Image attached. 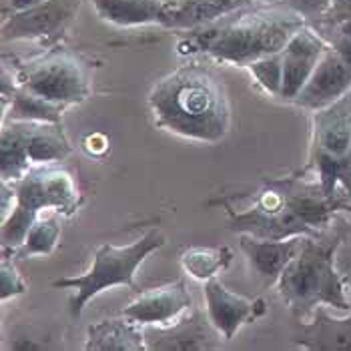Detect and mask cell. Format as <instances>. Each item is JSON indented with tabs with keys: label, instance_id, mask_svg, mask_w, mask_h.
<instances>
[{
	"label": "cell",
	"instance_id": "cell-9",
	"mask_svg": "<svg viewBox=\"0 0 351 351\" xmlns=\"http://www.w3.org/2000/svg\"><path fill=\"white\" fill-rule=\"evenodd\" d=\"M81 6L82 0H45L14 12L2 23V43L34 40L43 47H51L73 25Z\"/></svg>",
	"mask_w": 351,
	"mask_h": 351
},
{
	"label": "cell",
	"instance_id": "cell-11",
	"mask_svg": "<svg viewBox=\"0 0 351 351\" xmlns=\"http://www.w3.org/2000/svg\"><path fill=\"white\" fill-rule=\"evenodd\" d=\"M203 293H205V305H207L205 307L207 317L215 325L217 331L223 335L225 341L233 339L235 333L245 324L257 322L267 311V305L261 298L249 299L239 293H233L221 281H217L215 277L205 281Z\"/></svg>",
	"mask_w": 351,
	"mask_h": 351
},
{
	"label": "cell",
	"instance_id": "cell-20",
	"mask_svg": "<svg viewBox=\"0 0 351 351\" xmlns=\"http://www.w3.org/2000/svg\"><path fill=\"white\" fill-rule=\"evenodd\" d=\"M88 351H147L143 325L131 322L129 317L103 319L88 325L86 346Z\"/></svg>",
	"mask_w": 351,
	"mask_h": 351
},
{
	"label": "cell",
	"instance_id": "cell-10",
	"mask_svg": "<svg viewBox=\"0 0 351 351\" xmlns=\"http://www.w3.org/2000/svg\"><path fill=\"white\" fill-rule=\"evenodd\" d=\"M147 351H209L221 348V333L201 311L171 325H145Z\"/></svg>",
	"mask_w": 351,
	"mask_h": 351
},
{
	"label": "cell",
	"instance_id": "cell-24",
	"mask_svg": "<svg viewBox=\"0 0 351 351\" xmlns=\"http://www.w3.org/2000/svg\"><path fill=\"white\" fill-rule=\"evenodd\" d=\"M60 239V225L56 215L38 217L32 227L28 229L27 237L21 247L14 251H6L16 259H28V257H38V255H51Z\"/></svg>",
	"mask_w": 351,
	"mask_h": 351
},
{
	"label": "cell",
	"instance_id": "cell-19",
	"mask_svg": "<svg viewBox=\"0 0 351 351\" xmlns=\"http://www.w3.org/2000/svg\"><path fill=\"white\" fill-rule=\"evenodd\" d=\"M97 14L114 27L167 25V2L162 0H90Z\"/></svg>",
	"mask_w": 351,
	"mask_h": 351
},
{
	"label": "cell",
	"instance_id": "cell-16",
	"mask_svg": "<svg viewBox=\"0 0 351 351\" xmlns=\"http://www.w3.org/2000/svg\"><path fill=\"white\" fill-rule=\"evenodd\" d=\"M253 0H177L167 2V25L173 30H195L219 23L251 6Z\"/></svg>",
	"mask_w": 351,
	"mask_h": 351
},
{
	"label": "cell",
	"instance_id": "cell-23",
	"mask_svg": "<svg viewBox=\"0 0 351 351\" xmlns=\"http://www.w3.org/2000/svg\"><path fill=\"white\" fill-rule=\"evenodd\" d=\"M233 253L229 247H189L181 255L185 273L197 281H209L229 267Z\"/></svg>",
	"mask_w": 351,
	"mask_h": 351
},
{
	"label": "cell",
	"instance_id": "cell-4",
	"mask_svg": "<svg viewBox=\"0 0 351 351\" xmlns=\"http://www.w3.org/2000/svg\"><path fill=\"white\" fill-rule=\"evenodd\" d=\"M303 173H311L327 197L346 205L351 199V90L311 119L309 159Z\"/></svg>",
	"mask_w": 351,
	"mask_h": 351
},
{
	"label": "cell",
	"instance_id": "cell-27",
	"mask_svg": "<svg viewBox=\"0 0 351 351\" xmlns=\"http://www.w3.org/2000/svg\"><path fill=\"white\" fill-rule=\"evenodd\" d=\"M335 0H281V4L305 23H322Z\"/></svg>",
	"mask_w": 351,
	"mask_h": 351
},
{
	"label": "cell",
	"instance_id": "cell-1",
	"mask_svg": "<svg viewBox=\"0 0 351 351\" xmlns=\"http://www.w3.org/2000/svg\"><path fill=\"white\" fill-rule=\"evenodd\" d=\"M155 125L177 136L219 143L231 129V105L223 81L205 64L189 62L149 93Z\"/></svg>",
	"mask_w": 351,
	"mask_h": 351
},
{
	"label": "cell",
	"instance_id": "cell-31",
	"mask_svg": "<svg viewBox=\"0 0 351 351\" xmlns=\"http://www.w3.org/2000/svg\"><path fill=\"white\" fill-rule=\"evenodd\" d=\"M327 27H333L335 30H339V32H343V34L351 36V19H348V21H341V23H337V25H327Z\"/></svg>",
	"mask_w": 351,
	"mask_h": 351
},
{
	"label": "cell",
	"instance_id": "cell-7",
	"mask_svg": "<svg viewBox=\"0 0 351 351\" xmlns=\"http://www.w3.org/2000/svg\"><path fill=\"white\" fill-rule=\"evenodd\" d=\"M16 82L28 93L71 107L90 97V66L79 54L62 49L23 62L16 71Z\"/></svg>",
	"mask_w": 351,
	"mask_h": 351
},
{
	"label": "cell",
	"instance_id": "cell-33",
	"mask_svg": "<svg viewBox=\"0 0 351 351\" xmlns=\"http://www.w3.org/2000/svg\"><path fill=\"white\" fill-rule=\"evenodd\" d=\"M350 223H351V217H350Z\"/></svg>",
	"mask_w": 351,
	"mask_h": 351
},
{
	"label": "cell",
	"instance_id": "cell-28",
	"mask_svg": "<svg viewBox=\"0 0 351 351\" xmlns=\"http://www.w3.org/2000/svg\"><path fill=\"white\" fill-rule=\"evenodd\" d=\"M315 30L324 36L329 47H333L337 51V54L343 58V62L350 66L351 71V36L335 30L333 27H327V25H317Z\"/></svg>",
	"mask_w": 351,
	"mask_h": 351
},
{
	"label": "cell",
	"instance_id": "cell-5",
	"mask_svg": "<svg viewBox=\"0 0 351 351\" xmlns=\"http://www.w3.org/2000/svg\"><path fill=\"white\" fill-rule=\"evenodd\" d=\"M14 205L12 213L2 223V251H14L21 247L28 229L45 209H54L58 215H75L82 199L71 173L51 165L32 167L27 175L12 183Z\"/></svg>",
	"mask_w": 351,
	"mask_h": 351
},
{
	"label": "cell",
	"instance_id": "cell-26",
	"mask_svg": "<svg viewBox=\"0 0 351 351\" xmlns=\"http://www.w3.org/2000/svg\"><path fill=\"white\" fill-rule=\"evenodd\" d=\"M27 291V283L21 277L12 263V255L2 251V265H0V299L6 301L16 295H23Z\"/></svg>",
	"mask_w": 351,
	"mask_h": 351
},
{
	"label": "cell",
	"instance_id": "cell-32",
	"mask_svg": "<svg viewBox=\"0 0 351 351\" xmlns=\"http://www.w3.org/2000/svg\"><path fill=\"white\" fill-rule=\"evenodd\" d=\"M162 2H177V0H162Z\"/></svg>",
	"mask_w": 351,
	"mask_h": 351
},
{
	"label": "cell",
	"instance_id": "cell-3",
	"mask_svg": "<svg viewBox=\"0 0 351 351\" xmlns=\"http://www.w3.org/2000/svg\"><path fill=\"white\" fill-rule=\"evenodd\" d=\"M337 243H317L303 237L295 257L277 279V291L299 319L327 305L339 311H351L343 279L335 267Z\"/></svg>",
	"mask_w": 351,
	"mask_h": 351
},
{
	"label": "cell",
	"instance_id": "cell-18",
	"mask_svg": "<svg viewBox=\"0 0 351 351\" xmlns=\"http://www.w3.org/2000/svg\"><path fill=\"white\" fill-rule=\"evenodd\" d=\"M309 324L301 325L299 335H295V346L311 351H351V315L333 317L317 307Z\"/></svg>",
	"mask_w": 351,
	"mask_h": 351
},
{
	"label": "cell",
	"instance_id": "cell-25",
	"mask_svg": "<svg viewBox=\"0 0 351 351\" xmlns=\"http://www.w3.org/2000/svg\"><path fill=\"white\" fill-rule=\"evenodd\" d=\"M247 69L265 93L275 95V97L281 95V86H283V58H281V53L257 58L251 64H247Z\"/></svg>",
	"mask_w": 351,
	"mask_h": 351
},
{
	"label": "cell",
	"instance_id": "cell-6",
	"mask_svg": "<svg viewBox=\"0 0 351 351\" xmlns=\"http://www.w3.org/2000/svg\"><path fill=\"white\" fill-rule=\"evenodd\" d=\"M165 245V235L155 227L147 231L135 243L117 247L103 243L97 247L93 267L79 277H62L53 281L56 289H73V298L69 301V309L73 317H79L84 305L101 291L114 285H125L136 291L135 273L141 263L157 249Z\"/></svg>",
	"mask_w": 351,
	"mask_h": 351
},
{
	"label": "cell",
	"instance_id": "cell-29",
	"mask_svg": "<svg viewBox=\"0 0 351 351\" xmlns=\"http://www.w3.org/2000/svg\"><path fill=\"white\" fill-rule=\"evenodd\" d=\"M348 19H351V0H335L327 16L317 25H337Z\"/></svg>",
	"mask_w": 351,
	"mask_h": 351
},
{
	"label": "cell",
	"instance_id": "cell-17",
	"mask_svg": "<svg viewBox=\"0 0 351 351\" xmlns=\"http://www.w3.org/2000/svg\"><path fill=\"white\" fill-rule=\"evenodd\" d=\"M12 123H16L23 135L32 167L54 165L64 161L71 155L73 149L62 131V123H34V121H12Z\"/></svg>",
	"mask_w": 351,
	"mask_h": 351
},
{
	"label": "cell",
	"instance_id": "cell-21",
	"mask_svg": "<svg viewBox=\"0 0 351 351\" xmlns=\"http://www.w3.org/2000/svg\"><path fill=\"white\" fill-rule=\"evenodd\" d=\"M10 107L4 108L2 123L6 121H34V123H62V112L66 110L64 105H58L53 101H47L43 97H36L25 88H16L10 95ZM4 101L2 105H6Z\"/></svg>",
	"mask_w": 351,
	"mask_h": 351
},
{
	"label": "cell",
	"instance_id": "cell-15",
	"mask_svg": "<svg viewBox=\"0 0 351 351\" xmlns=\"http://www.w3.org/2000/svg\"><path fill=\"white\" fill-rule=\"evenodd\" d=\"M303 237H289V239H259L253 235H241L239 247L245 253L251 269L255 271L265 283H277L287 263L295 257Z\"/></svg>",
	"mask_w": 351,
	"mask_h": 351
},
{
	"label": "cell",
	"instance_id": "cell-14",
	"mask_svg": "<svg viewBox=\"0 0 351 351\" xmlns=\"http://www.w3.org/2000/svg\"><path fill=\"white\" fill-rule=\"evenodd\" d=\"M351 90V71L333 47L325 49L309 81L295 97V105L307 110H319L339 101Z\"/></svg>",
	"mask_w": 351,
	"mask_h": 351
},
{
	"label": "cell",
	"instance_id": "cell-22",
	"mask_svg": "<svg viewBox=\"0 0 351 351\" xmlns=\"http://www.w3.org/2000/svg\"><path fill=\"white\" fill-rule=\"evenodd\" d=\"M0 169H2V181H8V183H14V181L23 179L32 169V162L28 159L23 135H21L16 123H12V121L2 123Z\"/></svg>",
	"mask_w": 351,
	"mask_h": 351
},
{
	"label": "cell",
	"instance_id": "cell-30",
	"mask_svg": "<svg viewBox=\"0 0 351 351\" xmlns=\"http://www.w3.org/2000/svg\"><path fill=\"white\" fill-rule=\"evenodd\" d=\"M45 0H2V12H4V19L14 14V12H21V10H27L30 6H36Z\"/></svg>",
	"mask_w": 351,
	"mask_h": 351
},
{
	"label": "cell",
	"instance_id": "cell-8",
	"mask_svg": "<svg viewBox=\"0 0 351 351\" xmlns=\"http://www.w3.org/2000/svg\"><path fill=\"white\" fill-rule=\"evenodd\" d=\"M229 211V227L235 233L253 235L259 239H289L301 235H315V231L287 205L281 189L269 181L267 187L259 193L255 205L243 213H235L231 207Z\"/></svg>",
	"mask_w": 351,
	"mask_h": 351
},
{
	"label": "cell",
	"instance_id": "cell-12",
	"mask_svg": "<svg viewBox=\"0 0 351 351\" xmlns=\"http://www.w3.org/2000/svg\"><path fill=\"white\" fill-rule=\"evenodd\" d=\"M327 40L315 28L303 27L289 38L285 49L281 51L283 58V86L279 99L283 101H295L305 82L309 81L313 69L317 66L319 58L327 49Z\"/></svg>",
	"mask_w": 351,
	"mask_h": 351
},
{
	"label": "cell",
	"instance_id": "cell-2",
	"mask_svg": "<svg viewBox=\"0 0 351 351\" xmlns=\"http://www.w3.org/2000/svg\"><path fill=\"white\" fill-rule=\"evenodd\" d=\"M247 10V8H245ZM239 12V19L231 16L189 30V47L203 51L217 62L247 66L257 58L281 53L289 38L305 25L303 19L285 8V12Z\"/></svg>",
	"mask_w": 351,
	"mask_h": 351
},
{
	"label": "cell",
	"instance_id": "cell-13",
	"mask_svg": "<svg viewBox=\"0 0 351 351\" xmlns=\"http://www.w3.org/2000/svg\"><path fill=\"white\" fill-rule=\"evenodd\" d=\"M193 303L185 279L167 283L155 289L138 293L125 309L123 315L138 325H171L181 319Z\"/></svg>",
	"mask_w": 351,
	"mask_h": 351
}]
</instances>
